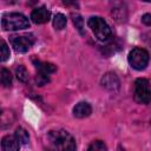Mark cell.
I'll return each instance as SVG.
<instances>
[{
    "mask_svg": "<svg viewBox=\"0 0 151 151\" xmlns=\"http://www.w3.org/2000/svg\"><path fill=\"white\" fill-rule=\"evenodd\" d=\"M33 63H34L35 68H37V71H38L37 74H40V76L48 77L51 73L55 72V70H57V66L53 65V64H51V63L40 61V60H37V59H34Z\"/></svg>",
    "mask_w": 151,
    "mask_h": 151,
    "instance_id": "9",
    "label": "cell"
},
{
    "mask_svg": "<svg viewBox=\"0 0 151 151\" xmlns=\"http://www.w3.org/2000/svg\"><path fill=\"white\" fill-rule=\"evenodd\" d=\"M9 58V48L5 41H1V61H6Z\"/></svg>",
    "mask_w": 151,
    "mask_h": 151,
    "instance_id": "19",
    "label": "cell"
},
{
    "mask_svg": "<svg viewBox=\"0 0 151 151\" xmlns=\"http://www.w3.org/2000/svg\"><path fill=\"white\" fill-rule=\"evenodd\" d=\"M133 98L138 104L151 103V84L145 78H139L134 81Z\"/></svg>",
    "mask_w": 151,
    "mask_h": 151,
    "instance_id": "4",
    "label": "cell"
},
{
    "mask_svg": "<svg viewBox=\"0 0 151 151\" xmlns=\"http://www.w3.org/2000/svg\"><path fill=\"white\" fill-rule=\"evenodd\" d=\"M15 76L22 83H27L28 81V72H27L26 67L22 66V65L17 66V68H15Z\"/></svg>",
    "mask_w": 151,
    "mask_h": 151,
    "instance_id": "15",
    "label": "cell"
},
{
    "mask_svg": "<svg viewBox=\"0 0 151 151\" xmlns=\"http://www.w3.org/2000/svg\"><path fill=\"white\" fill-rule=\"evenodd\" d=\"M20 146L19 140L15 136H5L1 140V149L2 151H18Z\"/></svg>",
    "mask_w": 151,
    "mask_h": 151,
    "instance_id": "10",
    "label": "cell"
},
{
    "mask_svg": "<svg viewBox=\"0 0 151 151\" xmlns=\"http://www.w3.org/2000/svg\"><path fill=\"white\" fill-rule=\"evenodd\" d=\"M50 18H51V12H50L46 7H44V6L34 8V9L32 11V13H31V19H32V21H33L34 24H38V25L47 22V21L50 20Z\"/></svg>",
    "mask_w": 151,
    "mask_h": 151,
    "instance_id": "8",
    "label": "cell"
},
{
    "mask_svg": "<svg viewBox=\"0 0 151 151\" xmlns=\"http://www.w3.org/2000/svg\"><path fill=\"white\" fill-rule=\"evenodd\" d=\"M112 17L114 18L116 21L118 22H124L126 21V18H127V11H126V7L123 5V4H119L117 6H114L112 8Z\"/></svg>",
    "mask_w": 151,
    "mask_h": 151,
    "instance_id": "12",
    "label": "cell"
},
{
    "mask_svg": "<svg viewBox=\"0 0 151 151\" xmlns=\"http://www.w3.org/2000/svg\"><path fill=\"white\" fill-rule=\"evenodd\" d=\"M48 138L57 151H76V140L65 130L51 131Z\"/></svg>",
    "mask_w": 151,
    "mask_h": 151,
    "instance_id": "1",
    "label": "cell"
},
{
    "mask_svg": "<svg viewBox=\"0 0 151 151\" xmlns=\"http://www.w3.org/2000/svg\"><path fill=\"white\" fill-rule=\"evenodd\" d=\"M1 26L5 31H18L29 27V20L21 13H7L1 19Z\"/></svg>",
    "mask_w": 151,
    "mask_h": 151,
    "instance_id": "2",
    "label": "cell"
},
{
    "mask_svg": "<svg viewBox=\"0 0 151 151\" xmlns=\"http://www.w3.org/2000/svg\"><path fill=\"white\" fill-rule=\"evenodd\" d=\"M142 22L146 26H151V14H149V13L144 14L142 17Z\"/></svg>",
    "mask_w": 151,
    "mask_h": 151,
    "instance_id": "21",
    "label": "cell"
},
{
    "mask_svg": "<svg viewBox=\"0 0 151 151\" xmlns=\"http://www.w3.org/2000/svg\"><path fill=\"white\" fill-rule=\"evenodd\" d=\"M0 80H1V84L5 87H9L12 85V76H11V72L8 70H6V68H1Z\"/></svg>",
    "mask_w": 151,
    "mask_h": 151,
    "instance_id": "16",
    "label": "cell"
},
{
    "mask_svg": "<svg viewBox=\"0 0 151 151\" xmlns=\"http://www.w3.org/2000/svg\"><path fill=\"white\" fill-rule=\"evenodd\" d=\"M142 39H143V41L151 48V31L150 32H146V33H144L143 35H142Z\"/></svg>",
    "mask_w": 151,
    "mask_h": 151,
    "instance_id": "20",
    "label": "cell"
},
{
    "mask_svg": "<svg viewBox=\"0 0 151 151\" xmlns=\"http://www.w3.org/2000/svg\"><path fill=\"white\" fill-rule=\"evenodd\" d=\"M71 18H72V21H73L76 28L78 29V32L81 35H84L85 34V27H84V20L81 18V15L78 14V13H72L71 14Z\"/></svg>",
    "mask_w": 151,
    "mask_h": 151,
    "instance_id": "13",
    "label": "cell"
},
{
    "mask_svg": "<svg viewBox=\"0 0 151 151\" xmlns=\"http://www.w3.org/2000/svg\"><path fill=\"white\" fill-rule=\"evenodd\" d=\"M14 136L17 137V139L19 140L20 144H27L28 143V133H27V131L24 127H20L19 126L15 130V134Z\"/></svg>",
    "mask_w": 151,
    "mask_h": 151,
    "instance_id": "17",
    "label": "cell"
},
{
    "mask_svg": "<svg viewBox=\"0 0 151 151\" xmlns=\"http://www.w3.org/2000/svg\"><path fill=\"white\" fill-rule=\"evenodd\" d=\"M100 84L101 86L110 91V92H117L120 87V81H119V78L116 73L113 72H107L103 76L101 80H100Z\"/></svg>",
    "mask_w": 151,
    "mask_h": 151,
    "instance_id": "7",
    "label": "cell"
},
{
    "mask_svg": "<svg viewBox=\"0 0 151 151\" xmlns=\"http://www.w3.org/2000/svg\"><path fill=\"white\" fill-rule=\"evenodd\" d=\"M35 39L33 34H22V35H13L11 37V44L13 48L19 53L27 52L32 45L34 44Z\"/></svg>",
    "mask_w": 151,
    "mask_h": 151,
    "instance_id": "6",
    "label": "cell"
},
{
    "mask_svg": "<svg viewBox=\"0 0 151 151\" xmlns=\"http://www.w3.org/2000/svg\"><path fill=\"white\" fill-rule=\"evenodd\" d=\"M66 17L61 13H57L53 18V27L55 29H63L66 26Z\"/></svg>",
    "mask_w": 151,
    "mask_h": 151,
    "instance_id": "14",
    "label": "cell"
},
{
    "mask_svg": "<svg viewBox=\"0 0 151 151\" xmlns=\"http://www.w3.org/2000/svg\"><path fill=\"white\" fill-rule=\"evenodd\" d=\"M87 25L92 29L96 38L100 41H107L112 35L110 26L100 17H91L87 21Z\"/></svg>",
    "mask_w": 151,
    "mask_h": 151,
    "instance_id": "3",
    "label": "cell"
},
{
    "mask_svg": "<svg viewBox=\"0 0 151 151\" xmlns=\"http://www.w3.org/2000/svg\"><path fill=\"white\" fill-rule=\"evenodd\" d=\"M92 107L86 101H80L73 107V116L77 118H86L91 114Z\"/></svg>",
    "mask_w": 151,
    "mask_h": 151,
    "instance_id": "11",
    "label": "cell"
},
{
    "mask_svg": "<svg viewBox=\"0 0 151 151\" xmlns=\"http://www.w3.org/2000/svg\"><path fill=\"white\" fill-rule=\"evenodd\" d=\"M150 60V54L145 48L142 47H134L130 53H129V64L131 65L132 68L137 71L144 70Z\"/></svg>",
    "mask_w": 151,
    "mask_h": 151,
    "instance_id": "5",
    "label": "cell"
},
{
    "mask_svg": "<svg viewBox=\"0 0 151 151\" xmlns=\"http://www.w3.org/2000/svg\"><path fill=\"white\" fill-rule=\"evenodd\" d=\"M87 151H107V147L104 142L101 140H94L90 144Z\"/></svg>",
    "mask_w": 151,
    "mask_h": 151,
    "instance_id": "18",
    "label": "cell"
}]
</instances>
